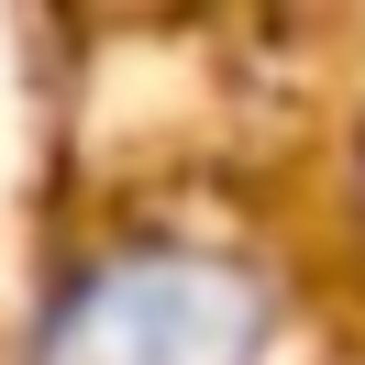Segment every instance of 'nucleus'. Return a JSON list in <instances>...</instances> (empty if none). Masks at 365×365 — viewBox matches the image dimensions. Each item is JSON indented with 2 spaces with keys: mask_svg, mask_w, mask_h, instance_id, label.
Wrapping results in <instances>:
<instances>
[{
  "mask_svg": "<svg viewBox=\"0 0 365 365\" xmlns=\"http://www.w3.org/2000/svg\"><path fill=\"white\" fill-rule=\"evenodd\" d=\"M266 332V299L200 255H144L67 288L34 365H244Z\"/></svg>",
  "mask_w": 365,
  "mask_h": 365,
  "instance_id": "obj_1",
  "label": "nucleus"
}]
</instances>
